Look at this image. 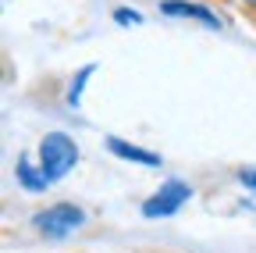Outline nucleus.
I'll list each match as a JSON object with an SVG mask.
<instances>
[{"label": "nucleus", "instance_id": "nucleus-8", "mask_svg": "<svg viewBox=\"0 0 256 253\" xmlns=\"http://www.w3.org/2000/svg\"><path fill=\"white\" fill-rule=\"evenodd\" d=\"M114 22H118V25H142V15L132 11V8H118V11H114Z\"/></svg>", "mask_w": 256, "mask_h": 253}, {"label": "nucleus", "instance_id": "nucleus-3", "mask_svg": "<svg viewBox=\"0 0 256 253\" xmlns=\"http://www.w3.org/2000/svg\"><path fill=\"white\" fill-rule=\"evenodd\" d=\"M188 200H192V185L182 182V178H168L150 200H142V217H150V221L171 217V214H178Z\"/></svg>", "mask_w": 256, "mask_h": 253}, {"label": "nucleus", "instance_id": "nucleus-1", "mask_svg": "<svg viewBox=\"0 0 256 253\" xmlns=\"http://www.w3.org/2000/svg\"><path fill=\"white\" fill-rule=\"evenodd\" d=\"M82 225H86V210L78 203H50V207H43V210L32 214V228H36L40 239H46V242L68 239Z\"/></svg>", "mask_w": 256, "mask_h": 253}, {"label": "nucleus", "instance_id": "nucleus-5", "mask_svg": "<svg viewBox=\"0 0 256 253\" xmlns=\"http://www.w3.org/2000/svg\"><path fill=\"white\" fill-rule=\"evenodd\" d=\"M107 150H110L114 157H121V161H132V164H142V168H160V164H164V161H160V153L142 150V146H132V143H124V139H118V136L107 139Z\"/></svg>", "mask_w": 256, "mask_h": 253}, {"label": "nucleus", "instance_id": "nucleus-9", "mask_svg": "<svg viewBox=\"0 0 256 253\" xmlns=\"http://www.w3.org/2000/svg\"><path fill=\"white\" fill-rule=\"evenodd\" d=\"M235 175H238V182H242L246 189H252V193H256V168H238Z\"/></svg>", "mask_w": 256, "mask_h": 253}, {"label": "nucleus", "instance_id": "nucleus-2", "mask_svg": "<svg viewBox=\"0 0 256 253\" xmlns=\"http://www.w3.org/2000/svg\"><path fill=\"white\" fill-rule=\"evenodd\" d=\"M78 143L68 136V132H46L43 139H40V168H43V175L50 178V182H57V178H64L75 164H78Z\"/></svg>", "mask_w": 256, "mask_h": 253}, {"label": "nucleus", "instance_id": "nucleus-4", "mask_svg": "<svg viewBox=\"0 0 256 253\" xmlns=\"http://www.w3.org/2000/svg\"><path fill=\"white\" fill-rule=\"evenodd\" d=\"M160 11H164V15H178V18H192V22H203L206 29H220V18H217L210 8H203V4H188V0H164Z\"/></svg>", "mask_w": 256, "mask_h": 253}, {"label": "nucleus", "instance_id": "nucleus-7", "mask_svg": "<svg viewBox=\"0 0 256 253\" xmlns=\"http://www.w3.org/2000/svg\"><path fill=\"white\" fill-rule=\"evenodd\" d=\"M96 72V65H86V68H78L75 72V79H72V86H68V104L72 107H78V100H82V89H86V82H89V75Z\"/></svg>", "mask_w": 256, "mask_h": 253}, {"label": "nucleus", "instance_id": "nucleus-6", "mask_svg": "<svg viewBox=\"0 0 256 253\" xmlns=\"http://www.w3.org/2000/svg\"><path fill=\"white\" fill-rule=\"evenodd\" d=\"M14 178H18V185L25 189V193H43V189L50 185V178L43 175V168H40V164H32V157H18Z\"/></svg>", "mask_w": 256, "mask_h": 253}, {"label": "nucleus", "instance_id": "nucleus-10", "mask_svg": "<svg viewBox=\"0 0 256 253\" xmlns=\"http://www.w3.org/2000/svg\"><path fill=\"white\" fill-rule=\"evenodd\" d=\"M238 8H242V11H246V15L256 22V0H238Z\"/></svg>", "mask_w": 256, "mask_h": 253}]
</instances>
